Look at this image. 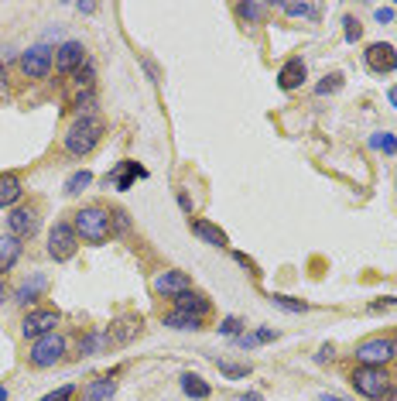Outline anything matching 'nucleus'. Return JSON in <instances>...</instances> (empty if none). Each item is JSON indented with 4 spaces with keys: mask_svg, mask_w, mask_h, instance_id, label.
Returning a JSON list of instances; mask_svg holds the SVG:
<instances>
[{
    "mask_svg": "<svg viewBox=\"0 0 397 401\" xmlns=\"http://www.w3.org/2000/svg\"><path fill=\"white\" fill-rule=\"evenodd\" d=\"M103 130H106V127H103V120H99L96 113H83V117L69 127V134H65V151L76 155V158L90 155V151L99 144Z\"/></svg>",
    "mask_w": 397,
    "mask_h": 401,
    "instance_id": "obj_1",
    "label": "nucleus"
},
{
    "mask_svg": "<svg viewBox=\"0 0 397 401\" xmlns=\"http://www.w3.org/2000/svg\"><path fill=\"white\" fill-rule=\"evenodd\" d=\"M76 237H83L86 244H103L113 230H110V213L99 209V206H86L76 213Z\"/></svg>",
    "mask_w": 397,
    "mask_h": 401,
    "instance_id": "obj_2",
    "label": "nucleus"
},
{
    "mask_svg": "<svg viewBox=\"0 0 397 401\" xmlns=\"http://www.w3.org/2000/svg\"><path fill=\"white\" fill-rule=\"evenodd\" d=\"M349 384L363 395V398H377L391 388V378H387V371L384 367H356L353 371V378H349Z\"/></svg>",
    "mask_w": 397,
    "mask_h": 401,
    "instance_id": "obj_3",
    "label": "nucleus"
},
{
    "mask_svg": "<svg viewBox=\"0 0 397 401\" xmlns=\"http://www.w3.org/2000/svg\"><path fill=\"white\" fill-rule=\"evenodd\" d=\"M394 340H387V336H374V340L356 343V360L363 367H384V364L394 360Z\"/></svg>",
    "mask_w": 397,
    "mask_h": 401,
    "instance_id": "obj_4",
    "label": "nucleus"
},
{
    "mask_svg": "<svg viewBox=\"0 0 397 401\" xmlns=\"http://www.w3.org/2000/svg\"><path fill=\"white\" fill-rule=\"evenodd\" d=\"M62 353H65V340H62L59 333H45V336L34 340L28 360H31L34 367H55V364L62 360Z\"/></svg>",
    "mask_w": 397,
    "mask_h": 401,
    "instance_id": "obj_5",
    "label": "nucleus"
},
{
    "mask_svg": "<svg viewBox=\"0 0 397 401\" xmlns=\"http://www.w3.org/2000/svg\"><path fill=\"white\" fill-rule=\"evenodd\" d=\"M79 247V237H76V226L72 223H55L52 233H48V254L55 261H69Z\"/></svg>",
    "mask_w": 397,
    "mask_h": 401,
    "instance_id": "obj_6",
    "label": "nucleus"
},
{
    "mask_svg": "<svg viewBox=\"0 0 397 401\" xmlns=\"http://www.w3.org/2000/svg\"><path fill=\"white\" fill-rule=\"evenodd\" d=\"M55 326H59V309H31L21 322V333L38 340L45 333H55Z\"/></svg>",
    "mask_w": 397,
    "mask_h": 401,
    "instance_id": "obj_7",
    "label": "nucleus"
},
{
    "mask_svg": "<svg viewBox=\"0 0 397 401\" xmlns=\"http://www.w3.org/2000/svg\"><path fill=\"white\" fill-rule=\"evenodd\" d=\"M52 48H45V45H34V48H28L24 55H21V69H24V76L28 79H45L48 72H52Z\"/></svg>",
    "mask_w": 397,
    "mask_h": 401,
    "instance_id": "obj_8",
    "label": "nucleus"
},
{
    "mask_svg": "<svg viewBox=\"0 0 397 401\" xmlns=\"http://www.w3.org/2000/svg\"><path fill=\"white\" fill-rule=\"evenodd\" d=\"M86 66V48H83V41H62L59 48H55V69L59 72H76V69H83Z\"/></svg>",
    "mask_w": 397,
    "mask_h": 401,
    "instance_id": "obj_9",
    "label": "nucleus"
},
{
    "mask_svg": "<svg viewBox=\"0 0 397 401\" xmlns=\"http://www.w3.org/2000/svg\"><path fill=\"white\" fill-rule=\"evenodd\" d=\"M363 59H367V66H370L374 72H380V76L397 69V52H394V45H387V41L370 45V48L363 52Z\"/></svg>",
    "mask_w": 397,
    "mask_h": 401,
    "instance_id": "obj_10",
    "label": "nucleus"
},
{
    "mask_svg": "<svg viewBox=\"0 0 397 401\" xmlns=\"http://www.w3.org/2000/svg\"><path fill=\"white\" fill-rule=\"evenodd\" d=\"M7 230H10V237H17V240L34 237V233H38V216H34V209H10Z\"/></svg>",
    "mask_w": 397,
    "mask_h": 401,
    "instance_id": "obj_11",
    "label": "nucleus"
},
{
    "mask_svg": "<svg viewBox=\"0 0 397 401\" xmlns=\"http://www.w3.org/2000/svg\"><path fill=\"white\" fill-rule=\"evenodd\" d=\"M189 285H192V278L185 271H165L154 278V292H161V295H182V292H189Z\"/></svg>",
    "mask_w": 397,
    "mask_h": 401,
    "instance_id": "obj_12",
    "label": "nucleus"
},
{
    "mask_svg": "<svg viewBox=\"0 0 397 401\" xmlns=\"http://www.w3.org/2000/svg\"><path fill=\"white\" fill-rule=\"evenodd\" d=\"M134 179H147V168H141L137 162H120V168H116L113 175H106V186L113 182V186L123 193V189L134 186Z\"/></svg>",
    "mask_w": 397,
    "mask_h": 401,
    "instance_id": "obj_13",
    "label": "nucleus"
},
{
    "mask_svg": "<svg viewBox=\"0 0 397 401\" xmlns=\"http://www.w3.org/2000/svg\"><path fill=\"white\" fill-rule=\"evenodd\" d=\"M305 83V62L301 59H288L285 66H281V72H278V86L285 90V93H292Z\"/></svg>",
    "mask_w": 397,
    "mask_h": 401,
    "instance_id": "obj_14",
    "label": "nucleus"
},
{
    "mask_svg": "<svg viewBox=\"0 0 397 401\" xmlns=\"http://www.w3.org/2000/svg\"><path fill=\"white\" fill-rule=\"evenodd\" d=\"M21 193H24L21 175L17 172H0V209L14 206V202L21 199Z\"/></svg>",
    "mask_w": 397,
    "mask_h": 401,
    "instance_id": "obj_15",
    "label": "nucleus"
},
{
    "mask_svg": "<svg viewBox=\"0 0 397 401\" xmlns=\"http://www.w3.org/2000/svg\"><path fill=\"white\" fill-rule=\"evenodd\" d=\"M175 309H179V312H189V315H198V319H205V315H209V299H205V295H196V292L189 288V292L175 295Z\"/></svg>",
    "mask_w": 397,
    "mask_h": 401,
    "instance_id": "obj_16",
    "label": "nucleus"
},
{
    "mask_svg": "<svg viewBox=\"0 0 397 401\" xmlns=\"http://www.w3.org/2000/svg\"><path fill=\"white\" fill-rule=\"evenodd\" d=\"M189 226H192V233H196L198 240H205V244H212V247H226V244H230L226 233H223L219 226H212L209 219H189Z\"/></svg>",
    "mask_w": 397,
    "mask_h": 401,
    "instance_id": "obj_17",
    "label": "nucleus"
},
{
    "mask_svg": "<svg viewBox=\"0 0 397 401\" xmlns=\"http://www.w3.org/2000/svg\"><path fill=\"white\" fill-rule=\"evenodd\" d=\"M137 333H141V319H137V315H120V319L110 326V336H113L116 343H130Z\"/></svg>",
    "mask_w": 397,
    "mask_h": 401,
    "instance_id": "obj_18",
    "label": "nucleus"
},
{
    "mask_svg": "<svg viewBox=\"0 0 397 401\" xmlns=\"http://www.w3.org/2000/svg\"><path fill=\"white\" fill-rule=\"evenodd\" d=\"M17 257H21V240L10 237V233H3L0 237V271H10L17 264Z\"/></svg>",
    "mask_w": 397,
    "mask_h": 401,
    "instance_id": "obj_19",
    "label": "nucleus"
},
{
    "mask_svg": "<svg viewBox=\"0 0 397 401\" xmlns=\"http://www.w3.org/2000/svg\"><path fill=\"white\" fill-rule=\"evenodd\" d=\"M113 391H116V384H113L110 378H96V381H90V384H86L83 401H110V398H113Z\"/></svg>",
    "mask_w": 397,
    "mask_h": 401,
    "instance_id": "obj_20",
    "label": "nucleus"
},
{
    "mask_svg": "<svg viewBox=\"0 0 397 401\" xmlns=\"http://www.w3.org/2000/svg\"><path fill=\"white\" fill-rule=\"evenodd\" d=\"M165 326H172V329H182V333H196V329H202V319L198 315H189V312H168L165 315Z\"/></svg>",
    "mask_w": 397,
    "mask_h": 401,
    "instance_id": "obj_21",
    "label": "nucleus"
},
{
    "mask_svg": "<svg viewBox=\"0 0 397 401\" xmlns=\"http://www.w3.org/2000/svg\"><path fill=\"white\" fill-rule=\"evenodd\" d=\"M45 285H48V282H45V275H34L31 282H24V285L17 288V302H21V305L34 302L38 295H41V292H45Z\"/></svg>",
    "mask_w": 397,
    "mask_h": 401,
    "instance_id": "obj_22",
    "label": "nucleus"
},
{
    "mask_svg": "<svg viewBox=\"0 0 397 401\" xmlns=\"http://www.w3.org/2000/svg\"><path fill=\"white\" fill-rule=\"evenodd\" d=\"M182 391L189 395V398H209V384L198 378V374H182Z\"/></svg>",
    "mask_w": 397,
    "mask_h": 401,
    "instance_id": "obj_23",
    "label": "nucleus"
},
{
    "mask_svg": "<svg viewBox=\"0 0 397 401\" xmlns=\"http://www.w3.org/2000/svg\"><path fill=\"white\" fill-rule=\"evenodd\" d=\"M90 182H93V172H90V168H79V172H72V175L65 179V193H69V196H79Z\"/></svg>",
    "mask_w": 397,
    "mask_h": 401,
    "instance_id": "obj_24",
    "label": "nucleus"
},
{
    "mask_svg": "<svg viewBox=\"0 0 397 401\" xmlns=\"http://www.w3.org/2000/svg\"><path fill=\"white\" fill-rule=\"evenodd\" d=\"M281 10H285L288 17H318V14H322L315 3H281Z\"/></svg>",
    "mask_w": 397,
    "mask_h": 401,
    "instance_id": "obj_25",
    "label": "nucleus"
},
{
    "mask_svg": "<svg viewBox=\"0 0 397 401\" xmlns=\"http://www.w3.org/2000/svg\"><path fill=\"white\" fill-rule=\"evenodd\" d=\"M236 14H240L243 21H264L267 3H240V7H236Z\"/></svg>",
    "mask_w": 397,
    "mask_h": 401,
    "instance_id": "obj_26",
    "label": "nucleus"
},
{
    "mask_svg": "<svg viewBox=\"0 0 397 401\" xmlns=\"http://www.w3.org/2000/svg\"><path fill=\"white\" fill-rule=\"evenodd\" d=\"M216 367H219L226 378H247V374H250V364H230V360H219V357H216Z\"/></svg>",
    "mask_w": 397,
    "mask_h": 401,
    "instance_id": "obj_27",
    "label": "nucleus"
},
{
    "mask_svg": "<svg viewBox=\"0 0 397 401\" xmlns=\"http://www.w3.org/2000/svg\"><path fill=\"white\" fill-rule=\"evenodd\" d=\"M271 305H278V309H285V312H305V309H308L301 299H292V295H271Z\"/></svg>",
    "mask_w": 397,
    "mask_h": 401,
    "instance_id": "obj_28",
    "label": "nucleus"
},
{
    "mask_svg": "<svg viewBox=\"0 0 397 401\" xmlns=\"http://www.w3.org/2000/svg\"><path fill=\"white\" fill-rule=\"evenodd\" d=\"M370 148L394 155V151H397V137H394V134H374V137H370Z\"/></svg>",
    "mask_w": 397,
    "mask_h": 401,
    "instance_id": "obj_29",
    "label": "nucleus"
},
{
    "mask_svg": "<svg viewBox=\"0 0 397 401\" xmlns=\"http://www.w3.org/2000/svg\"><path fill=\"white\" fill-rule=\"evenodd\" d=\"M339 86H343V76H339V72H332V76H325V83H318V86H315V93H318V97H325V93H336Z\"/></svg>",
    "mask_w": 397,
    "mask_h": 401,
    "instance_id": "obj_30",
    "label": "nucleus"
},
{
    "mask_svg": "<svg viewBox=\"0 0 397 401\" xmlns=\"http://www.w3.org/2000/svg\"><path fill=\"white\" fill-rule=\"evenodd\" d=\"M343 31H346V41H360V35H363V28H360V21L356 17H343Z\"/></svg>",
    "mask_w": 397,
    "mask_h": 401,
    "instance_id": "obj_31",
    "label": "nucleus"
},
{
    "mask_svg": "<svg viewBox=\"0 0 397 401\" xmlns=\"http://www.w3.org/2000/svg\"><path fill=\"white\" fill-rule=\"evenodd\" d=\"M240 326H243V322H240L236 315H226V319L219 322V333H223V336H240Z\"/></svg>",
    "mask_w": 397,
    "mask_h": 401,
    "instance_id": "obj_32",
    "label": "nucleus"
},
{
    "mask_svg": "<svg viewBox=\"0 0 397 401\" xmlns=\"http://www.w3.org/2000/svg\"><path fill=\"white\" fill-rule=\"evenodd\" d=\"M76 83L86 86V90H93V62H86L83 69H76Z\"/></svg>",
    "mask_w": 397,
    "mask_h": 401,
    "instance_id": "obj_33",
    "label": "nucleus"
},
{
    "mask_svg": "<svg viewBox=\"0 0 397 401\" xmlns=\"http://www.w3.org/2000/svg\"><path fill=\"white\" fill-rule=\"evenodd\" d=\"M103 343H106V336H86V340L79 343V353H96Z\"/></svg>",
    "mask_w": 397,
    "mask_h": 401,
    "instance_id": "obj_34",
    "label": "nucleus"
},
{
    "mask_svg": "<svg viewBox=\"0 0 397 401\" xmlns=\"http://www.w3.org/2000/svg\"><path fill=\"white\" fill-rule=\"evenodd\" d=\"M394 309H397V299H394V295H387V299L370 302V312H394Z\"/></svg>",
    "mask_w": 397,
    "mask_h": 401,
    "instance_id": "obj_35",
    "label": "nucleus"
},
{
    "mask_svg": "<svg viewBox=\"0 0 397 401\" xmlns=\"http://www.w3.org/2000/svg\"><path fill=\"white\" fill-rule=\"evenodd\" d=\"M93 100H96V97H93V90H86V93H79V97H76V106H79V117L93 110Z\"/></svg>",
    "mask_w": 397,
    "mask_h": 401,
    "instance_id": "obj_36",
    "label": "nucleus"
},
{
    "mask_svg": "<svg viewBox=\"0 0 397 401\" xmlns=\"http://www.w3.org/2000/svg\"><path fill=\"white\" fill-rule=\"evenodd\" d=\"M72 395H76V388H72V384H65V388H59V391H52V395H45V398H41V401H69V398H72Z\"/></svg>",
    "mask_w": 397,
    "mask_h": 401,
    "instance_id": "obj_37",
    "label": "nucleus"
},
{
    "mask_svg": "<svg viewBox=\"0 0 397 401\" xmlns=\"http://www.w3.org/2000/svg\"><path fill=\"white\" fill-rule=\"evenodd\" d=\"M110 219H113V226H116L120 233H123V230L130 226V223H127V213H123V209H116V213H110ZM113 226H110V230H113Z\"/></svg>",
    "mask_w": 397,
    "mask_h": 401,
    "instance_id": "obj_38",
    "label": "nucleus"
},
{
    "mask_svg": "<svg viewBox=\"0 0 397 401\" xmlns=\"http://www.w3.org/2000/svg\"><path fill=\"white\" fill-rule=\"evenodd\" d=\"M254 340H257V343H271V340H278V333H274V329H257Z\"/></svg>",
    "mask_w": 397,
    "mask_h": 401,
    "instance_id": "obj_39",
    "label": "nucleus"
},
{
    "mask_svg": "<svg viewBox=\"0 0 397 401\" xmlns=\"http://www.w3.org/2000/svg\"><path fill=\"white\" fill-rule=\"evenodd\" d=\"M236 261H240V264H243V268H247V271H250V275H254V278H257V275H261V271H257V264H254V261H250V257H247V254H236Z\"/></svg>",
    "mask_w": 397,
    "mask_h": 401,
    "instance_id": "obj_40",
    "label": "nucleus"
},
{
    "mask_svg": "<svg viewBox=\"0 0 397 401\" xmlns=\"http://www.w3.org/2000/svg\"><path fill=\"white\" fill-rule=\"evenodd\" d=\"M7 93H10V86H7V69L0 66V100H7Z\"/></svg>",
    "mask_w": 397,
    "mask_h": 401,
    "instance_id": "obj_41",
    "label": "nucleus"
},
{
    "mask_svg": "<svg viewBox=\"0 0 397 401\" xmlns=\"http://www.w3.org/2000/svg\"><path fill=\"white\" fill-rule=\"evenodd\" d=\"M391 17H394V10H391V7H377V21H380V24H387Z\"/></svg>",
    "mask_w": 397,
    "mask_h": 401,
    "instance_id": "obj_42",
    "label": "nucleus"
},
{
    "mask_svg": "<svg viewBox=\"0 0 397 401\" xmlns=\"http://www.w3.org/2000/svg\"><path fill=\"white\" fill-rule=\"evenodd\" d=\"M380 401H397V384H391V388L380 395Z\"/></svg>",
    "mask_w": 397,
    "mask_h": 401,
    "instance_id": "obj_43",
    "label": "nucleus"
},
{
    "mask_svg": "<svg viewBox=\"0 0 397 401\" xmlns=\"http://www.w3.org/2000/svg\"><path fill=\"white\" fill-rule=\"evenodd\" d=\"M329 357H332V346H329V343H325V346H322V350H318V360H329Z\"/></svg>",
    "mask_w": 397,
    "mask_h": 401,
    "instance_id": "obj_44",
    "label": "nucleus"
},
{
    "mask_svg": "<svg viewBox=\"0 0 397 401\" xmlns=\"http://www.w3.org/2000/svg\"><path fill=\"white\" fill-rule=\"evenodd\" d=\"M240 401H264V398H261V391H250V395H243Z\"/></svg>",
    "mask_w": 397,
    "mask_h": 401,
    "instance_id": "obj_45",
    "label": "nucleus"
},
{
    "mask_svg": "<svg viewBox=\"0 0 397 401\" xmlns=\"http://www.w3.org/2000/svg\"><path fill=\"white\" fill-rule=\"evenodd\" d=\"M387 100H391V106H397V86L391 90V93H387Z\"/></svg>",
    "mask_w": 397,
    "mask_h": 401,
    "instance_id": "obj_46",
    "label": "nucleus"
},
{
    "mask_svg": "<svg viewBox=\"0 0 397 401\" xmlns=\"http://www.w3.org/2000/svg\"><path fill=\"white\" fill-rule=\"evenodd\" d=\"M322 401H346V398H339V395H322Z\"/></svg>",
    "mask_w": 397,
    "mask_h": 401,
    "instance_id": "obj_47",
    "label": "nucleus"
},
{
    "mask_svg": "<svg viewBox=\"0 0 397 401\" xmlns=\"http://www.w3.org/2000/svg\"><path fill=\"white\" fill-rule=\"evenodd\" d=\"M0 401H10V395H7V391H3V388H0Z\"/></svg>",
    "mask_w": 397,
    "mask_h": 401,
    "instance_id": "obj_48",
    "label": "nucleus"
}]
</instances>
